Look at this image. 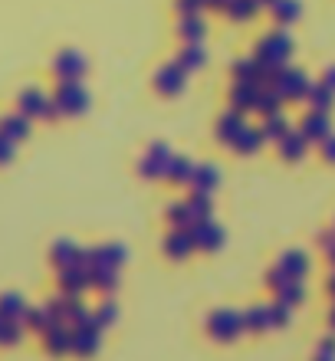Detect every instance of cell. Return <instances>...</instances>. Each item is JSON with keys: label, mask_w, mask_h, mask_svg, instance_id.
I'll use <instances>...</instances> for the list:
<instances>
[{"label": "cell", "mask_w": 335, "mask_h": 361, "mask_svg": "<svg viewBox=\"0 0 335 361\" xmlns=\"http://www.w3.org/2000/svg\"><path fill=\"white\" fill-rule=\"evenodd\" d=\"M83 69H86V63H83L79 53H63V56L56 59V73L63 79H79L83 76Z\"/></svg>", "instance_id": "obj_1"}, {"label": "cell", "mask_w": 335, "mask_h": 361, "mask_svg": "<svg viewBox=\"0 0 335 361\" xmlns=\"http://www.w3.org/2000/svg\"><path fill=\"white\" fill-rule=\"evenodd\" d=\"M56 99H59V105H63V109H69V112H76V109H83V105H86V92H83V89H79L73 79H69L66 86L59 89Z\"/></svg>", "instance_id": "obj_2"}, {"label": "cell", "mask_w": 335, "mask_h": 361, "mask_svg": "<svg viewBox=\"0 0 335 361\" xmlns=\"http://www.w3.org/2000/svg\"><path fill=\"white\" fill-rule=\"evenodd\" d=\"M184 82V69L181 66H164L162 73H158V86L164 89V92H178Z\"/></svg>", "instance_id": "obj_3"}, {"label": "cell", "mask_w": 335, "mask_h": 361, "mask_svg": "<svg viewBox=\"0 0 335 361\" xmlns=\"http://www.w3.org/2000/svg\"><path fill=\"white\" fill-rule=\"evenodd\" d=\"M181 37L191 39V43H197V39L204 37V23L197 20V13H188V17L181 20Z\"/></svg>", "instance_id": "obj_4"}, {"label": "cell", "mask_w": 335, "mask_h": 361, "mask_svg": "<svg viewBox=\"0 0 335 361\" xmlns=\"http://www.w3.org/2000/svg\"><path fill=\"white\" fill-rule=\"evenodd\" d=\"M204 63V49L201 47H188L181 53V59H178V66L181 69H194V66H201Z\"/></svg>", "instance_id": "obj_5"}, {"label": "cell", "mask_w": 335, "mask_h": 361, "mask_svg": "<svg viewBox=\"0 0 335 361\" xmlns=\"http://www.w3.org/2000/svg\"><path fill=\"white\" fill-rule=\"evenodd\" d=\"M276 13H279V20H293L296 17V4H293V0H279Z\"/></svg>", "instance_id": "obj_6"}, {"label": "cell", "mask_w": 335, "mask_h": 361, "mask_svg": "<svg viewBox=\"0 0 335 361\" xmlns=\"http://www.w3.org/2000/svg\"><path fill=\"white\" fill-rule=\"evenodd\" d=\"M201 7H204V0H178V10H181L184 17H188V13H197Z\"/></svg>", "instance_id": "obj_7"}]
</instances>
